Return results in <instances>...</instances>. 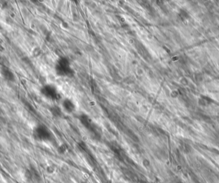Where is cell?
Returning a JSON list of instances; mask_svg holds the SVG:
<instances>
[{
  "instance_id": "obj_1",
  "label": "cell",
  "mask_w": 219,
  "mask_h": 183,
  "mask_svg": "<svg viewBox=\"0 0 219 183\" xmlns=\"http://www.w3.org/2000/svg\"><path fill=\"white\" fill-rule=\"evenodd\" d=\"M64 108L68 112H71V111L75 109L74 105L72 104V102L69 101H67L66 102L64 103Z\"/></svg>"
}]
</instances>
